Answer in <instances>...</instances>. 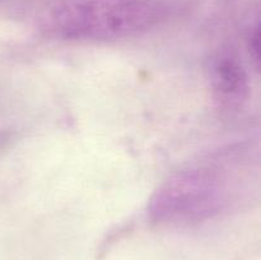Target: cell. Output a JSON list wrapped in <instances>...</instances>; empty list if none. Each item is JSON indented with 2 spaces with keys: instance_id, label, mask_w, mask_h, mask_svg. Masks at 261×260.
I'll return each mask as SVG.
<instances>
[{
  "instance_id": "1",
  "label": "cell",
  "mask_w": 261,
  "mask_h": 260,
  "mask_svg": "<svg viewBox=\"0 0 261 260\" xmlns=\"http://www.w3.org/2000/svg\"><path fill=\"white\" fill-rule=\"evenodd\" d=\"M170 15L166 0H55L41 17L48 36L75 42L139 37Z\"/></svg>"
},
{
  "instance_id": "2",
  "label": "cell",
  "mask_w": 261,
  "mask_h": 260,
  "mask_svg": "<svg viewBox=\"0 0 261 260\" xmlns=\"http://www.w3.org/2000/svg\"><path fill=\"white\" fill-rule=\"evenodd\" d=\"M229 201L228 178L214 166L177 171L152 194L147 216L161 226H191L214 218Z\"/></svg>"
},
{
  "instance_id": "3",
  "label": "cell",
  "mask_w": 261,
  "mask_h": 260,
  "mask_svg": "<svg viewBox=\"0 0 261 260\" xmlns=\"http://www.w3.org/2000/svg\"><path fill=\"white\" fill-rule=\"evenodd\" d=\"M212 97L221 109L237 110L250 96V76L234 51L223 48L214 54L206 66Z\"/></svg>"
},
{
  "instance_id": "4",
  "label": "cell",
  "mask_w": 261,
  "mask_h": 260,
  "mask_svg": "<svg viewBox=\"0 0 261 260\" xmlns=\"http://www.w3.org/2000/svg\"><path fill=\"white\" fill-rule=\"evenodd\" d=\"M247 47H249L250 56L254 60L255 66L259 69L260 66V24L259 20L250 28L249 36H247Z\"/></svg>"
},
{
  "instance_id": "5",
  "label": "cell",
  "mask_w": 261,
  "mask_h": 260,
  "mask_svg": "<svg viewBox=\"0 0 261 260\" xmlns=\"http://www.w3.org/2000/svg\"><path fill=\"white\" fill-rule=\"evenodd\" d=\"M12 133L9 130H0V150L10 142L12 139Z\"/></svg>"
}]
</instances>
